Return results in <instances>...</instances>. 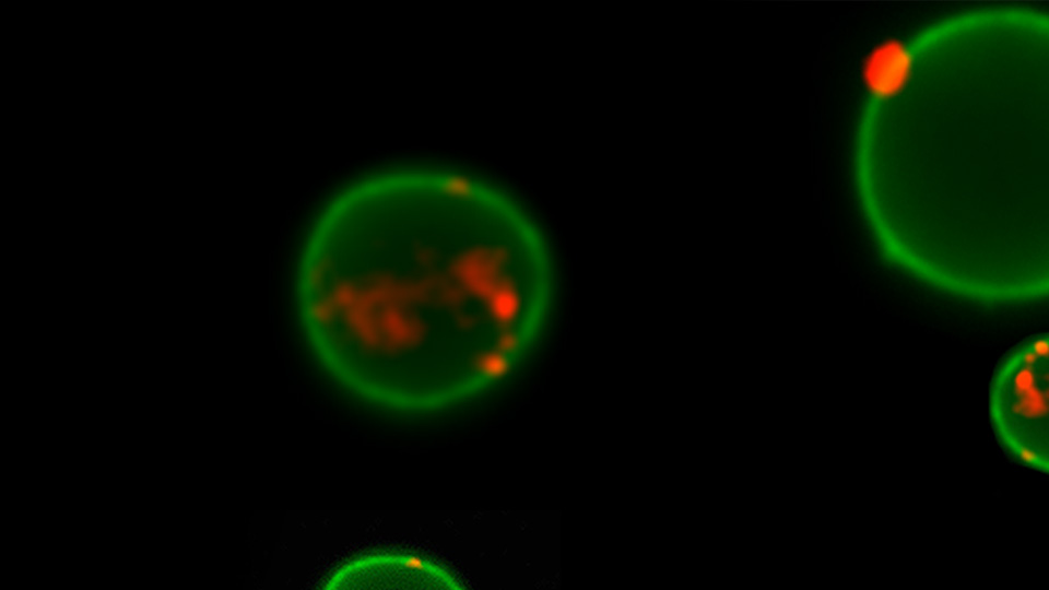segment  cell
Listing matches in <instances>:
<instances>
[{"instance_id": "6da1fadb", "label": "cell", "mask_w": 1049, "mask_h": 590, "mask_svg": "<svg viewBox=\"0 0 1049 590\" xmlns=\"http://www.w3.org/2000/svg\"><path fill=\"white\" fill-rule=\"evenodd\" d=\"M1049 335L1033 333L998 362L989 386L997 441L1021 465L1049 472Z\"/></svg>"}, {"instance_id": "7a4b0ae2", "label": "cell", "mask_w": 1049, "mask_h": 590, "mask_svg": "<svg viewBox=\"0 0 1049 590\" xmlns=\"http://www.w3.org/2000/svg\"><path fill=\"white\" fill-rule=\"evenodd\" d=\"M910 66L903 44L891 40L877 47L867 59L865 81L873 94L887 96L900 88Z\"/></svg>"}]
</instances>
